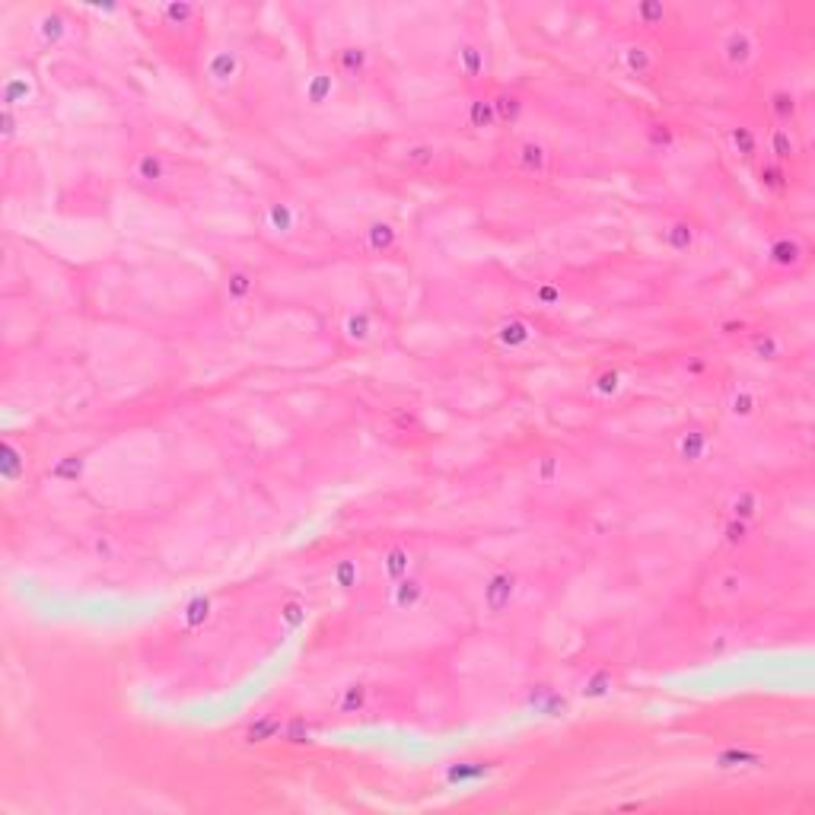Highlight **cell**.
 <instances>
[{
    "label": "cell",
    "mask_w": 815,
    "mask_h": 815,
    "mask_svg": "<svg viewBox=\"0 0 815 815\" xmlns=\"http://www.w3.org/2000/svg\"><path fill=\"white\" fill-rule=\"evenodd\" d=\"M561 475V462L554 459V456H542V459H535V478H539V484H554Z\"/></svg>",
    "instance_id": "obj_44"
},
{
    "label": "cell",
    "mask_w": 815,
    "mask_h": 815,
    "mask_svg": "<svg viewBox=\"0 0 815 815\" xmlns=\"http://www.w3.org/2000/svg\"><path fill=\"white\" fill-rule=\"evenodd\" d=\"M752 176H755L761 192L771 195V198H784L790 192V185H793L790 182V169L774 163V160H768V156H761V160L752 166Z\"/></svg>",
    "instance_id": "obj_32"
},
{
    "label": "cell",
    "mask_w": 815,
    "mask_h": 815,
    "mask_svg": "<svg viewBox=\"0 0 815 815\" xmlns=\"http://www.w3.org/2000/svg\"><path fill=\"white\" fill-rule=\"evenodd\" d=\"M150 13L156 16V23H160V29L166 32V36H172V39L179 36L182 42H185L188 32L198 29L201 16H204V10L198 4H185V0H179V4H160V7H153Z\"/></svg>",
    "instance_id": "obj_19"
},
{
    "label": "cell",
    "mask_w": 815,
    "mask_h": 815,
    "mask_svg": "<svg viewBox=\"0 0 815 815\" xmlns=\"http://www.w3.org/2000/svg\"><path fill=\"white\" fill-rule=\"evenodd\" d=\"M749 589H752L749 570L739 564H726V567H717L714 574L707 577L701 593H704L707 605H736L749 596Z\"/></svg>",
    "instance_id": "obj_11"
},
{
    "label": "cell",
    "mask_w": 815,
    "mask_h": 815,
    "mask_svg": "<svg viewBox=\"0 0 815 815\" xmlns=\"http://www.w3.org/2000/svg\"><path fill=\"white\" fill-rule=\"evenodd\" d=\"M745 348H749V354L758 363H768V367H774V363H780L787 357L784 335L771 332V328H752V332L745 335Z\"/></svg>",
    "instance_id": "obj_28"
},
{
    "label": "cell",
    "mask_w": 815,
    "mask_h": 815,
    "mask_svg": "<svg viewBox=\"0 0 815 815\" xmlns=\"http://www.w3.org/2000/svg\"><path fill=\"white\" fill-rule=\"evenodd\" d=\"M306 233V207L290 195H271L258 207V236L271 246H290Z\"/></svg>",
    "instance_id": "obj_2"
},
{
    "label": "cell",
    "mask_w": 815,
    "mask_h": 815,
    "mask_svg": "<svg viewBox=\"0 0 815 815\" xmlns=\"http://www.w3.org/2000/svg\"><path fill=\"white\" fill-rule=\"evenodd\" d=\"M761 513H765V494H761V488H755V484H736V488L726 491L723 516L755 526L761 519Z\"/></svg>",
    "instance_id": "obj_18"
},
{
    "label": "cell",
    "mask_w": 815,
    "mask_h": 815,
    "mask_svg": "<svg viewBox=\"0 0 815 815\" xmlns=\"http://www.w3.org/2000/svg\"><path fill=\"white\" fill-rule=\"evenodd\" d=\"M628 16H631V23L640 26V29H656V26H669L672 7L660 4V0H640V4L628 7Z\"/></svg>",
    "instance_id": "obj_34"
},
{
    "label": "cell",
    "mask_w": 815,
    "mask_h": 815,
    "mask_svg": "<svg viewBox=\"0 0 815 815\" xmlns=\"http://www.w3.org/2000/svg\"><path fill=\"white\" fill-rule=\"evenodd\" d=\"M510 160H513L516 176L532 179V182H545L554 172V150L539 134L516 137V141L510 144Z\"/></svg>",
    "instance_id": "obj_8"
},
{
    "label": "cell",
    "mask_w": 815,
    "mask_h": 815,
    "mask_svg": "<svg viewBox=\"0 0 815 815\" xmlns=\"http://www.w3.org/2000/svg\"><path fill=\"white\" fill-rule=\"evenodd\" d=\"M376 567H379V577L386 580V586L395 583V580H402V577H408L411 574V548L402 545V542L389 545L383 554H379V564Z\"/></svg>",
    "instance_id": "obj_33"
},
{
    "label": "cell",
    "mask_w": 815,
    "mask_h": 815,
    "mask_svg": "<svg viewBox=\"0 0 815 815\" xmlns=\"http://www.w3.org/2000/svg\"><path fill=\"white\" fill-rule=\"evenodd\" d=\"M494 341H497V348H504L510 354L529 351L532 344L539 341V325H535L529 316H507V319L497 322Z\"/></svg>",
    "instance_id": "obj_20"
},
{
    "label": "cell",
    "mask_w": 815,
    "mask_h": 815,
    "mask_svg": "<svg viewBox=\"0 0 815 815\" xmlns=\"http://www.w3.org/2000/svg\"><path fill=\"white\" fill-rule=\"evenodd\" d=\"M328 71L335 74V80L341 86H357V83H367L370 74H373V55L367 45H357V42H344L338 48H332V55H328Z\"/></svg>",
    "instance_id": "obj_12"
},
{
    "label": "cell",
    "mask_w": 815,
    "mask_h": 815,
    "mask_svg": "<svg viewBox=\"0 0 815 815\" xmlns=\"http://www.w3.org/2000/svg\"><path fill=\"white\" fill-rule=\"evenodd\" d=\"M367 698H370L367 685L354 682V685H348V688H341V695H338V701H335V710H338V714H344V717L360 714V710L367 707Z\"/></svg>",
    "instance_id": "obj_37"
},
{
    "label": "cell",
    "mask_w": 815,
    "mask_h": 815,
    "mask_svg": "<svg viewBox=\"0 0 815 815\" xmlns=\"http://www.w3.org/2000/svg\"><path fill=\"white\" fill-rule=\"evenodd\" d=\"M618 64H621V71L628 74V77L650 83L656 74H660L663 58H660V48H656L650 39L631 36V39H624L618 45Z\"/></svg>",
    "instance_id": "obj_13"
},
{
    "label": "cell",
    "mask_w": 815,
    "mask_h": 815,
    "mask_svg": "<svg viewBox=\"0 0 815 815\" xmlns=\"http://www.w3.org/2000/svg\"><path fill=\"white\" fill-rule=\"evenodd\" d=\"M303 102L309 109H316V112H322V109H328L335 102V96H338V90H341V83L335 80V74L328 71V64H322V67H312V71L303 77Z\"/></svg>",
    "instance_id": "obj_22"
},
{
    "label": "cell",
    "mask_w": 815,
    "mask_h": 815,
    "mask_svg": "<svg viewBox=\"0 0 815 815\" xmlns=\"http://www.w3.org/2000/svg\"><path fill=\"white\" fill-rule=\"evenodd\" d=\"M198 77H201V86L214 99L236 96L242 86L249 83V58H246V51H242L230 39H217L211 45H204L201 61H198Z\"/></svg>",
    "instance_id": "obj_1"
},
{
    "label": "cell",
    "mask_w": 815,
    "mask_h": 815,
    "mask_svg": "<svg viewBox=\"0 0 815 815\" xmlns=\"http://www.w3.org/2000/svg\"><path fill=\"white\" fill-rule=\"evenodd\" d=\"M717 58H720V67L730 77H745L752 74L758 61H761V36L758 29L745 26V23H733L720 32V42H717Z\"/></svg>",
    "instance_id": "obj_4"
},
{
    "label": "cell",
    "mask_w": 815,
    "mask_h": 815,
    "mask_svg": "<svg viewBox=\"0 0 815 815\" xmlns=\"http://www.w3.org/2000/svg\"><path fill=\"white\" fill-rule=\"evenodd\" d=\"M90 551H93V558L96 561H115V554H118V545H115V539L112 535H106V532H96V535H90Z\"/></svg>",
    "instance_id": "obj_43"
},
{
    "label": "cell",
    "mask_w": 815,
    "mask_h": 815,
    "mask_svg": "<svg viewBox=\"0 0 815 815\" xmlns=\"http://www.w3.org/2000/svg\"><path fill=\"white\" fill-rule=\"evenodd\" d=\"M258 284H262V277H258V271L252 265L230 262L220 274V300H223V306H230V309L249 306L255 300V293H258Z\"/></svg>",
    "instance_id": "obj_16"
},
{
    "label": "cell",
    "mask_w": 815,
    "mask_h": 815,
    "mask_svg": "<svg viewBox=\"0 0 815 815\" xmlns=\"http://www.w3.org/2000/svg\"><path fill=\"white\" fill-rule=\"evenodd\" d=\"M443 156H446L443 147L427 141V137H402L395 147H389V160L398 169L414 172V176H430V172H437Z\"/></svg>",
    "instance_id": "obj_10"
},
{
    "label": "cell",
    "mask_w": 815,
    "mask_h": 815,
    "mask_svg": "<svg viewBox=\"0 0 815 815\" xmlns=\"http://www.w3.org/2000/svg\"><path fill=\"white\" fill-rule=\"evenodd\" d=\"M532 300H535V306H542V309H558L564 303V290L558 284H551V281H542V284L532 287Z\"/></svg>",
    "instance_id": "obj_41"
},
{
    "label": "cell",
    "mask_w": 815,
    "mask_h": 815,
    "mask_svg": "<svg viewBox=\"0 0 815 815\" xmlns=\"http://www.w3.org/2000/svg\"><path fill=\"white\" fill-rule=\"evenodd\" d=\"M647 141L653 150H669L675 144V131L669 121H650V128H647Z\"/></svg>",
    "instance_id": "obj_42"
},
{
    "label": "cell",
    "mask_w": 815,
    "mask_h": 815,
    "mask_svg": "<svg viewBox=\"0 0 815 815\" xmlns=\"http://www.w3.org/2000/svg\"><path fill=\"white\" fill-rule=\"evenodd\" d=\"M128 182L141 195L160 198L176 182V160L160 147H137L128 160Z\"/></svg>",
    "instance_id": "obj_3"
},
{
    "label": "cell",
    "mask_w": 815,
    "mask_h": 815,
    "mask_svg": "<svg viewBox=\"0 0 815 815\" xmlns=\"http://www.w3.org/2000/svg\"><path fill=\"white\" fill-rule=\"evenodd\" d=\"M765 109H768L771 125H800L803 102H800V93H796L790 83H780L768 93Z\"/></svg>",
    "instance_id": "obj_23"
},
{
    "label": "cell",
    "mask_w": 815,
    "mask_h": 815,
    "mask_svg": "<svg viewBox=\"0 0 815 815\" xmlns=\"http://www.w3.org/2000/svg\"><path fill=\"white\" fill-rule=\"evenodd\" d=\"M453 74L468 93L488 90L491 80V51L488 42L478 36H462L453 45Z\"/></svg>",
    "instance_id": "obj_6"
},
{
    "label": "cell",
    "mask_w": 815,
    "mask_h": 815,
    "mask_svg": "<svg viewBox=\"0 0 815 815\" xmlns=\"http://www.w3.org/2000/svg\"><path fill=\"white\" fill-rule=\"evenodd\" d=\"M803 153H806V141H803L800 125H771L768 121V128L761 131V156H768V160L790 169Z\"/></svg>",
    "instance_id": "obj_15"
},
{
    "label": "cell",
    "mask_w": 815,
    "mask_h": 815,
    "mask_svg": "<svg viewBox=\"0 0 815 815\" xmlns=\"http://www.w3.org/2000/svg\"><path fill=\"white\" fill-rule=\"evenodd\" d=\"M402 246V223L392 217H370L360 227L357 249L363 258H389Z\"/></svg>",
    "instance_id": "obj_14"
},
{
    "label": "cell",
    "mask_w": 815,
    "mask_h": 815,
    "mask_svg": "<svg viewBox=\"0 0 815 815\" xmlns=\"http://www.w3.org/2000/svg\"><path fill=\"white\" fill-rule=\"evenodd\" d=\"M710 449H714V437H710V430L704 424H685L672 440L675 459H679L682 465H688V468L707 462Z\"/></svg>",
    "instance_id": "obj_17"
},
{
    "label": "cell",
    "mask_w": 815,
    "mask_h": 815,
    "mask_svg": "<svg viewBox=\"0 0 815 815\" xmlns=\"http://www.w3.org/2000/svg\"><path fill=\"white\" fill-rule=\"evenodd\" d=\"M39 80L32 71H26V67H20V71H10L7 80H4V109L10 112H20L26 106H32V102L39 99Z\"/></svg>",
    "instance_id": "obj_26"
},
{
    "label": "cell",
    "mask_w": 815,
    "mask_h": 815,
    "mask_svg": "<svg viewBox=\"0 0 815 815\" xmlns=\"http://www.w3.org/2000/svg\"><path fill=\"white\" fill-rule=\"evenodd\" d=\"M83 475V456H61L51 468V478L58 484H74Z\"/></svg>",
    "instance_id": "obj_40"
},
{
    "label": "cell",
    "mask_w": 815,
    "mask_h": 815,
    "mask_svg": "<svg viewBox=\"0 0 815 815\" xmlns=\"http://www.w3.org/2000/svg\"><path fill=\"white\" fill-rule=\"evenodd\" d=\"M481 599H484V609H488L491 615H504L516 599V577L510 574V570H494L481 586Z\"/></svg>",
    "instance_id": "obj_27"
},
{
    "label": "cell",
    "mask_w": 815,
    "mask_h": 815,
    "mask_svg": "<svg viewBox=\"0 0 815 815\" xmlns=\"http://www.w3.org/2000/svg\"><path fill=\"white\" fill-rule=\"evenodd\" d=\"M465 128H468V131H475V134L500 131L491 90H478V93L468 96V102H465Z\"/></svg>",
    "instance_id": "obj_29"
},
{
    "label": "cell",
    "mask_w": 815,
    "mask_h": 815,
    "mask_svg": "<svg viewBox=\"0 0 815 815\" xmlns=\"http://www.w3.org/2000/svg\"><path fill=\"white\" fill-rule=\"evenodd\" d=\"M281 730H284V720H281V717H274V714H268V717H262L258 723H252V726H249L246 742H249V745L271 742L274 736H281Z\"/></svg>",
    "instance_id": "obj_39"
},
{
    "label": "cell",
    "mask_w": 815,
    "mask_h": 815,
    "mask_svg": "<svg viewBox=\"0 0 815 815\" xmlns=\"http://www.w3.org/2000/svg\"><path fill=\"white\" fill-rule=\"evenodd\" d=\"M749 332H752V322H749V319H742V316L723 319V322L717 325V335H723V338H745Z\"/></svg>",
    "instance_id": "obj_45"
},
{
    "label": "cell",
    "mask_w": 815,
    "mask_h": 815,
    "mask_svg": "<svg viewBox=\"0 0 815 815\" xmlns=\"http://www.w3.org/2000/svg\"><path fill=\"white\" fill-rule=\"evenodd\" d=\"M660 242H663V249L672 252V255H695L698 249V242H701V227L695 220H688V217H675L669 220L663 233H660Z\"/></svg>",
    "instance_id": "obj_24"
},
{
    "label": "cell",
    "mask_w": 815,
    "mask_h": 815,
    "mask_svg": "<svg viewBox=\"0 0 815 815\" xmlns=\"http://www.w3.org/2000/svg\"><path fill=\"white\" fill-rule=\"evenodd\" d=\"M726 144H730V153L742 166H755L761 160V131L749 128V125H730L726 128Z\"/></svg>",
    "instance_id": "obj_31"
},
{
    "label": "cell",
    "mask_w": 815,
    "mask_h": 815,
    "mask_svg": "<svg viewBox=\"0 0 815 815\" xmlns=\"http://www.w3.org/2000/svg\"><path fill=\"white\" fill-rule=\"evenodd\" d=\"M29 26H32V39L39 42V48L58 51L77 39L80 23L71 16V10H64V7H42L36 16H32Z\"/></svg>",
    "instance_id": "obj_9"
},
{
    "label": "cell",
    "mask_w": 815,
    "mask_h": 815,
    "mask_svg": "<svg viewBox=\"0 0 815 815\" xmlns=\"http://www.w3.org/2000/svg\"><path fill=\"white\" fill-rule=\"evenodd\" d=\"M720 542L726 548H745L752 542V526L749 523H739V519H730V516H723V526H720Z\"/></svg>",
    "instance_id": "obj_38"
},
{
    "label": "cell",
    "mask_w": 815,
    "mask_h": 815,
    "mask_svg": "<svg viewBox=\"0 0 815 815\" xmlns=\"http://www.w3.org/2000/svg\"><path fill=\"white\" fill-rule=\"evenodd\" d=\"M360 580H363V567L354 558H344L332 567V583H335V589H341V593H354Z\"/></svg>",
    "instance_id": "obj_36"
},
{
    "label": "cell",
    "mask_w": 815,
    "mask_h": 815,
    "mask_svg": "<svg viewBox=\"0 0 815 815\" xmlns=\"http://www.w3.org/2000/svg\"><path fill=\"white\" fill-rule=\"evenodd\" d=\"M812 258V246L803 233L796 230H777L761 246V262L774 274H800Z\"/></svg>",
    "instance_id": "obj_7"
},
{
    "label": "cell",
    "mask_w": 815,
    "mask_h": 815,
    "mask_svg": "<svg viewBox=\"0 0 815 815\" xmlns=\"http://www.w3.org/2000/svg\"><path fill=\"white\" fill-rule=\"evenodd\" d=\"M621 389H624V373L618 367H602L589 376V395H596L599 402H612Z\"/></svg>",
    "instance_id": "obj_35"
},
{
    "label": "cell",
    "mask_w": 815,
    "mask_h": 815,
    "mask_svg": "<svg viewBox=\"0 0 815 815\" xmlns=\"http://www.w3.org/2000/svg\"><path fill=\"white\" fill-rule=\"evenodd\" d=\"M723 411L730 414L736 424H749L761 414V392L752 383H745V379H736V383H730L723 392Z\"/></svg>",
    "instance_id": "obj_21"
},
{
    "label": "cell",
    "mask_w": 815,
    "mask_h": 815,
    "mask_svg": "<svg viewBox=\"0 0 815 815\" xmlns=\"http://www.w3.org/2000/svg\"><path fill=\"white\" fill-rule=\"evenodd\" d=\"M427 593H430V589H427V580L418 577V574L411 570L408 577L389 583L386 602H389V609H392V612H414L418 605H424Z\"/></svg>",
    "instance_id": "obj_25"
},
{
    "label": "cell",
    "mask_w": 815,
    "mask_h": 815,
    "mask_svg": "<svg viewBox=\"0 0 815 815\" xmlns=\"http://www.w3.org/2000/svg\"><path fill=\"white\" fill-rule=\"evenodd\" d=\"M335 341H338V348L348 354L370 351L383 341V319H379V312L370 306H348L338 316Z\"/></svg>",
    "instance_id": "obj_5"
},
{
    "label": "cell",
    "mask_w": 815,
    "mask_h": 815,
    "mask_svg": "<svg viewBox=\"0 0 815 815\" xmlns=\"http://www.w3.org/2000/svg\"><path fill=\"white\" fill-rule=\"evenodd\" d=\"M491 99H494V112H497V125L510 131L516 128L519 121L526 118V96L513 90V86H500V90H491Z\"/></svg>",
    "instance_id": "obj_30"
}]
</instances>
